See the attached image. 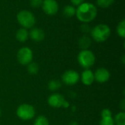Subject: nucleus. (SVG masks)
<instances>
[{
	"label": "nucleus",
	"instance_id": "obj_1",
	"mask_svg": "<svg viewBox=\"0 0 125 125\" xmlns=\"http://www.w3.org/2000/svg\"><path fill=\"white\" fill-rule=\"evenodd\" d=\"M97 15L96 6L90 2H83L76 9L75 15L83 23H89L93 21Z\"/></svg>",
	"mask_w": 125,
	"mask_h": 125
},
{
	"label": "nucleus",
	"instance_id": "obj_2",
	"mask_svg": "<svg viewBox=\"0 0 125 125\" xmlns=\"http://www.w3.org/2000/svg\"><path fill=\"white\" fill-rule=\"evenodd\" d=\"M92 38L98 43H102L108 40L111 35V31L110 27L105 24H100L91 29Z\"/></svg>",
	"mask_w": 125,
	"mask_h": 125
},
{
	"label": "nucleus",
	"instance_id": "obj_3",
	"mask_svg": "<svg viewBox=\"0 0 125 125\" xmlns=\"http://www.w3.org/2000/svg\"><path fill=\"white\" fill-rule=\"evenodd\" d=\"M78 62L82 68L85 69H89V68L94 65L96 62V57L94 54L91 50H81L78 55Z\"/></svg>",
	"mask_w": 125,
	"mask_h": 125
},
{
	"label": "nucleus",
	"instance_id": "obj_4",
	"mask_svg": "<svg viewBox=\"0 0 125 125\" xmlns=\"http://www.w3.org/2000/svg\"><path fill=\"white\" fill-rule=\"evenodd\" d=\"M17 20L23 28L26 29L33 27L36 22V18L33 13L26 10H23L18 13Z\"/></svg>",
	"mask_w": 125,
	"mask_h": 125
},
{
	"label": "nucleus",
	"instance_id": "obj_5",
	"mask_svg": "<svg viewBox=\"0 0 125 125\" xmlns=\"http://www.w3.org/2000/svg\"><path fill=\"white\" fill-rule=\"evenodd\" d=\"M17 116L23 121H29L35 116L36 111L31 105L29 104H22L19 105L16 110Z\"/></svg>",
	"mask_w": 125,
	"mask_h": 125
},
{
	"label": "nucleus",
	"instance_id": "obj_6",
	"mask_svg": "<svg viewBox=\"0 0 125 125\" xmlns=\"http://www.w3.org/2000/svg\"><path fill=\"white\" fill-rule=\"evenodd\" d=\"M17 59L20 64L23 66H27L29 63L32 62L33 60V52L32 50L26 46L21 48L17 53Z\"/></svg>",
	"mask_w": 125,
	"mask_h": 125
},
{
	"label": "nucleus",
	"instance_id": "obj_7",
	"mask_svg": "<svg viewBox=\"0 0 125 125\" xmlns=\"http://www.w3.org/2000/svg\"><path fill=\"white\" fill-rule=\"evenodd\" d=\"M80 80L79 74L75 70H67L62 76V83L67 85H75Z\"/></svg>",
	"mask_w": 125,
	"mask_h": 125
},
{
	"label": "nucleus",
	"instance_id": "obj_8",
	"mask_svg": "<svg viewBox=\"0 0 125 125\" xmlns=\"http://www.w3.org/2000/svg\"><path fill=\"white\" fill-rule=\"evenodd\" d=\"M42 7L46 14L52 15L58 12L59 4L56 0H43Z\"/></svg>",
	"mask_w": 125,
	"mask_h": 125
},
{
	"label": "nucleus",
	"instance_id": "obj_9",
	"mask_svg": "<svg viewBox=\"0 0 125 125\" xmlns=\"http://www.w3.org/2000/svg\"><path fill=\"white\" fill-rule=\"evenodd\" d=\"M94 81L99 83H105L108 82L111 77V74L109 71L105 68H99L94 73Z\"/></svg>",
	"mask_w": 125,
	"mask_h": 125
},
{
	"label": "nucleus",
	"instance_id": "obj_10",
	"mask_svg": "<svg viewBox=\"0 0 125 125\" xmlns=\"http://www.w3.org/2000/svg\"><path fill=\"white\" fill-rule=\"evenodd\" d=\"M65 101L64 97L60 94H53L48 99V105L54 108H62Z\"/></svg>",
	"mask_w": 125,
	"mask_h": 125
},
{
	"label": "nucleus",
	"instance_id": "obj_11",
	"mask_svg": "<svg viewBox=\"0 0 125 125\" xmlns=\"http://www.w3.org/2000/svg\"><path fill=\"white\" fill-rule=\"evenodd\" d=\"M80 79L83 85L86 86L91 85L94 82V72L90 69H86L82 72Z\"/></svg>",
	"mask_w": 125,
	"mask_h": 125
},
{
	"label": "nucleus",
	"instance_id": "obj_12",
	"mask_svg": "<svg viewBox=\"0 0 125 125\" xmlns=\"http://www.w3.org/2000/svg\"><path fill=\"white\" fill-rule=\"evenodd\" d=\"M29 37H30V38L34 41L40 42L45 38V32L40 28H31L29 32Z\"/></svg>",
	"mask_w": 125,
	"mask_h": 125
},
{
	"label": "nucleus",
	"instance_id": "obj_13",
	"mask_svg": "<svg viewBox=\"0 0 125 125\" xmlns=\"http://www.w3.org/2000/svg\"><path fill=\"white\" fill-rule=\"evenodd\" d=\"M78 44L82 50L88 49L92 44V39L88 35H84L78 39Z\"/></svg>",
	"mask_w": 125,
	"mask_h": 125
},
{
	"label": "nucleus",
	"instance_id": "obj_14",
	"mask_svg": "<svg viewBox=\"0 0 125 125\" xmlns=\"http://www.w3.org/2000/svg\"><path fill=\"white\" fill-rule=\"evenodd\" d=\"M15 37L19 42H25L29 38V32L25 28H20L17 30Z\"/></svg>",
	"mask_w": 125,
	"mask_h": 125
},
{
	"label": "nucleus",
	"instance_id": "obj_15",
	"mask_svg": "<svg viewBox=\"0 0 125 125\" xmlns=\"http://www.w3.org/2000/svg\"><path fill=\"white\" fill-rule=\"evenodd\" d=\"M76 8L73 5H67L63 9V15L67 18L73 17L75 15Z\"/></svg>",
	"mask_w": 125,
	"mask_h": 125
},
{
	"label": "nucleus",
	"instance_id": "obj_16",
	"mask_svg": "<svg viewBox=\"0 0 125 125\" xmlns=\"http://www.w3.org/2000/svg\"><path fill=\"white\" fill-rule=\"evenodd\" d=\"M114 125H125V113L124 111L118 113L114 119Z\"/></svg>",
	"mask_w": 125,
	"mask_h": 125
},
{
	"label": "nucleus",
	"instance_id": "obj_17",
	"mask_svg": "<svg viewBox=\"0 0 125 125\" xmlns=\"http://www.w3.org/2000/svg\"><path fill=\"white\" fill-rule=\"evenodd\" d=\"M48 87L50 91H55L59 90L62 87V83L58 80H53L48 83Z\"/></svg>",
	"mask_w": 125,
	"mask_h": 125
},
{
	"label": "nucleus",
	"instance_id": "obj_18",
	"mask_svg": "<svg viewBox=\"0 0 125 125\" xmlns=\"http://www.w3.org/2000/svg\"><path fill=\"white\" fill-rule=\"evenodd\" d=\"M116 32L117 34L122 37V38H125V20L122 19L119 21V23L117 25L116 27Z\"/></svg>",
	"mask_w": 125,
	"mask_h": 125
},
{
	"label": "nucleus",
	"instance_id": "obj_19",
	"mask_svg": "<svg viewBox=\"0 0 125 125\" xmlns=\"http://www.w3.org/2000/svg\"><path fill=\"white\" fill-rule=\"evenodd\" d=\"M27 71L30 74H36L39 71V66L37 63L34 62H31L27 65Z\"/></svg>",
	"mask_w": 125,
	"mask_h": 125
},
{
	"label": "nucleus",
	"instance_id": "obj_20",
	"mask_svg": "<svg viewBox=\"0 0 125 125\" xmlns=\"http://www.w3.org/2000/svg\"><path fill=\"white\" fill-rule=\"evenodd\" d=\"M33 125H49V121L45 116H39L35 119Z\"/></svg>",
	"mask_w": 125,
	"mask_h": 125
},
{
	"label": "nucleus",
	"instance_id": "obj_21",
	"mask_svg": "<svg viewBox=\"0 0 125 125\" xmlns=\"http://www.w3.org/2000/svg\"><path fill=\"white\" fill-rule=\"evenodd\" d=\"M114 2V0H97V5L103 8L110 7Z\"/></svg>",
	"mask_w": 125,
	"mask_h": 125
},
{
	"label": "nucleus",
	"instance_id": "obj_22",
	"mask_svg": "<svg viewBox=\"0 0 125 125\" xmlns=\"http://www.w3.org/2000/svg\"><path fill=\"white\" fill-rule=\"evenodd\" d=\"M99 125H114L113 117L109 118H102Z\"/></svg>",
	"mask_w": 125,
	"mask_h": 125
},
{
	"label": "nucleus",
	"instance_id": "obj_23",
	"mask_svg": "<svg viewBox=\"0 0 125 125\" xmlns=\"http://www.w3.org/2000/svg\"><path fill=\"white\" fill-rule=\"evenodd\" d=\"M101 116L102 118H109V117H112V112L108 109H103L101 112Z\"/></svg>",
	"mask_w": 125,
	"mask_h": 125
},
{
	"label": "nucleus",
	"instance_id": "obj_24",
	"mask_svg": "<svg viewBox=\"0 0 125 125\" xmlns=\"http://www.w3.org/2000/svg\"><path fill=\"white\" fill-rule=\"evenodd\" d=\"M81 30L83 33H89L91 32V27H89V25L87 23H83L81 26Z\"/></svg>",
	"mask_w": 125,
	"mask_h": 125
},
{
	"label": "nucleus",
	"instance_id": "obj_25",
	"mask_svg": "<svg viewBox=\"0 0 125 125\" xmlns=\"http://www.w3.org/2000/svg\"><path fill=\"white\" fill-rule=\"evenodd\" d=\"M43 0H30V5L33 7H39L42 6Z\"/></svg>",
	"mask_w": 125,
	"mask_h": 125
},
{
	"label": "nucleus",
	"instance_id": "obj_26",
	"mask_svg": "<svg viewBox=\"0 0 125 125\" xmlns=\"http://www.w3.org/2000/svg\"><path fill=\"white\" fill-rule=\"evenodd\" d=\"M85 0H70V1L74 4V5H78L79 6L80 4H81L82 3L84 2Z\"/></svg>",
	"mask_w": 125,
	"mask_h": 125
},
{
	"label": "nucleus",
	"instance_id": "obj_27",
	"mask_svg": "<svg viewBox=\"0 0 125 125\" xmlns=\"http://www.w3.org/2000/svg\"><path fill=\"white\" fill-rule=\"evenodd\" d=\"M125 99H122V103H121V106H122V109H123V110H125Z\"/></svg>",
	"mask_w": 125,
	"mask_h": 125
},
{
	"label": "nucleus",
	"instance_id": "obj_28",
	"mask_svg": "<svg viewBox=\"0 0 125 125\" xmlns=\"http://www.w3.org/2000/svg\"><path fill=\"white\" fill-rule=\"evenodd\" d=\"M0 116H1V110H0Z\"/></svg>",
	"mask_w": 125,
	"mask_h": 125
}]
</instances>
